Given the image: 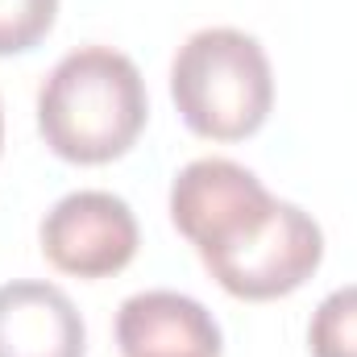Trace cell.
<instances>
[{
  "instance_id": "obj_1",
  "label": "cell",
  "mask_w": 357,
  "mask_h": 357,
  "mask_svg": "<svg viewBox=\"0 0 357 357\" xmlns=\"http://www.w3.org/2000/svg\"><path fill=\"white\" fill-rule=\"evenodd\" d=\"M150 116L137 63L112 46L71 50L38 91V129L46 146L79 167H100L142 137Z\"/></svg>"
},
{
  "instance_id": "obj_2",
  "label": "cell",
  "mask_w": 357,
  "mask_h": 357,
  "mask_svg": "<svg viewBox=\"0 0 357 357\" xmlns=\"http://www.w3.org/2000/svg\"><path fill=\"white\" fill-rule=\"evenodd\" d=\"M171 96L191 133L241 142L266 125L274 108V75L258 38L216 25L178 46L171 63Z\"/></svg>"
},
{
  "instance_id": "obj_3",
  "label": "cell",
  "mask_w": 357,
  "mask_h": 357,
  "mask_svg": "<svg viewBox=\"0 0 357 357\" xmlns=\"http://www.w3.org/2000/svg\"><path fill=\"white\" fill-rule=\"evenodd\" d=\"M320 262H324L320 225L299 204H287V199H278L274 212L237 245L204 258V266L212 270V278L229 295L250 299V303L299 291L320 270Z\"/></svg>"
},
{
  "instance_id": "obj_4",
  "label": "cell",
  "mask_w": 357,
  "mask_h": 357,
  "mask_svg": "<svg viewBox=\"0 0 357 357\" xmlns=\"http://www.w3.org/2000/svg\"><path fill=\"white\" fill-rule=\"evenodd\" d=\"M274 204L278 199L262 178L229 158H195L171 183V220L199 258L237 245L274 212Z\"/></svg>"
},
{
  "instance_id": "obj_5",
  "label": "cell",
  "mask_w": 357,
  "mask_h": 357,
  "mask_svg": "<svg viewBox=\"0 0 357 357\" xmlns=\"http://www.w3.org/2000/svg\"><path fill=\"white\" fill-rule=\"evenodd\" d=\"M137 216L112 191H71L42 220L46 262L75 278H108L137 254Z\"/></svg>"
},
{
  "instance_id": "obj_6",
  "label": "cell",
  "mask_w": 357,
  "mask_h": 357,
  "mask_svg": "<svg viewBox=\"0 0 357 357\" xmlns=\"http://www.w3.org/2000/svg\"><path fill=\"white\" fill-rule=\"evenodd\" d=\"M88 328L54 282L13 278L0 287V357H84Z\"/></svg>"
},
{
  "instance_id": "obj_7",
  "label": "cell",
  "mask_w": 357,
  "mask_h": 357,
  "mask_svg": "<svg viewBox=\"0 0 357 357\" xmlns=\"http://www.w3.org/2000/svg\"><path fill=\"white\" fill-rule=\"evenodd\" d=\"M116 345L125 357L208 354L220 357V328L212 312L178 291H142L116 312Z\"/></svg>"
},
{
  "instance_id": "obj_8",
  "label": "cell",
  "mask_w": 357,
  "mask_h": 357,
  "mask_svg": "<svg viewBox=\"0 0 357 357\" xmlns=\"http://www.w3.org/2000/svg\"><path fill=\"white\" fill-rule=\"evenodd\" d=\"M312 357H357V282L320 299L307 324Z\"/></svg>"
},
{
  "instance_id": "obj_9",
  "label": "cell",
  "mask_w": 357,
  "mask_h": 357,
  "mask_svg": "<svg viewBox=\"0 0 357 357\" xmlns=\"http://www.w3.org/2000/svg\"><path fill=\"white\" fill-rule=\"evenodd\" d=\"M59 0H0V54H25L54 29Z\"/></svg>"
},
{
  "instance_id": "obj_10",
  "label": "cell",
  "mask_w": 357,
  "mask_h": 357,
  "mask_svg": "<svg viewBox=\"0 0 357 357\" xmlns=\"http://www.w3.org/2000/svg\"><path fill=\"white\" fill-rule=\"evenodd\" d=\"M150 357H208V354H150Z\"/></svg>"
},
{
  "instance_id": "obj_11",
  "label": "cell",
  "mask_w": 357,
  "mask_h": 357,
  "mask_svg": "<svg viewBox=\"0 0 357 357\" xmlns=\"http://www.w3.org/2000/svg\"><path fill=\"white\" fill-rule=\"evenodd\" d=\"M0 146H4V112H0Z\"/></svg>"
}]
</instances>
